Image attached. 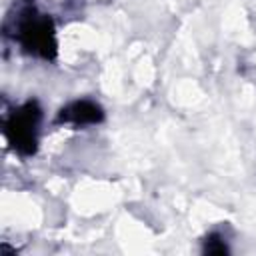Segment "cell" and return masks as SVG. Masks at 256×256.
Returning <instances> with one entry per match:
<instances>
[{
    "label": "cell",
    "instance_id": "obj_1",
    "mask_svg": "<svg viewBox=\"0 0 256 256\" xmlns=\"http://www.w3.org/2000/svg\"><path fill=\"white\" fill-rule=\"evenodd\" d=\"M16 38L24 46V50L34 56L50 60L56 54V30L46 14H36L34 10L24 12L18 18Z\"/></svg>",
    "mask_w": 256,
    "mask_h": 256
},
{
    "label": "cell",
    "instance_id": "obj_2",
    "mask_svg": "<svg viewBox=\"0 0 256 256\" xmlns=\"http://www.w3.org/2000/svg\"><path fill=\"white\" fill-rule=\"evenodd\" d=\"M42 110L36 100H28L6 120V136L20 154H34L38 146Z\"/></svg>",
    "mask_w": 256,
    "mask_h": 256
},
{
    "label": "cell",
    "instance_id": "obj_3",
    "mask_svg": "<svg viewBox=\"0 0 256 256\" xmlns=\"http://www.w3.org/2000/svg\"><path fill=\"white\" fill-rule=\"evenodd\" d=\"M102 120H104V110H102L100 104H96L92 100H76V102H70L58 114V122H66V124H74V126L98 124Z\"/></svg>",
    "mask_w": 256,
    "mask_h": 256
}]
</instances>
